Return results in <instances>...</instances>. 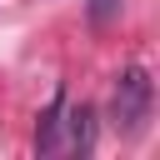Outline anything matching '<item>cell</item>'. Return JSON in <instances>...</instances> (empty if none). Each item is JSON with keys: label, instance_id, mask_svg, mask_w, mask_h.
I'll return each instance as SVG.
<instances>
[{"label": "cell", "instance_id": "2", "mask_svg": "<svg viewBox=\"0 0 160 160\" xmlns=\"http://www.w3.org/2000/svg\"><path fill=\"white\" fill-rule=\"evenodd\" d=\"M35 150H40V155L65 150V95H55L50 110L40 115V125H35Z\"/></svg>", "mask_w": 160, "mask_h": 160}, {"label": "cell", "instance_id": "4", "mask_svg": "<svg viewBox=\"0 0 160 160\" xmlns=\"http://www.w3.org/2000/svg\"><path fill=\"white\" fill-rule=\"evenodd\" d=\"M120 5H125V0H85V10H90V25H110V20L120 15Z\"/></svg>", "mask_w": 160, "mask_h": 160}, {"label": "cell", "instance_id": "3", "mask_svg": "<svg viewBox=\"0 0 160 160\" xmlns=\"http://www.w3.org/2000/svg\"><path fill=\"white\" fill-rule=\"evenodd\" d=\"M65 150H75V155H90L95 150V110L90 105L65 110Z\"/></svg>", "mask_w": 160, "mask_h": 160}, {"label": "cell", "instance_id": "1", "mask_svg": "<svg viewBox=\"0 0 160 160\" xmlns=\"http://www.w3.org/2000/svg\"><path fill=\"white\" fill-rule=\"evenodd\" d=\"M150 105H155V85L145 65H125L115 75V95H110V115L120 135H140L150 125Z\"/></svg>", "mask_w": 160, "mask_h": 160}]
</instances>
